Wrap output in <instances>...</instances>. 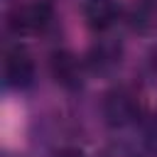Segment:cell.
Masks as SVG:
<instances>
[{"mask_svg": "<svg viewBox=\"0 0 157 157\" xmlns=\"http://www.w3.org/2000/svg\"><path fill=\"white\" fill-rule=\"evenodd\" d=\"M52 71H54L56 81L64 83V86H78V81H81L78 61H76L71 54H66V52L54 54V59H52Z\"/></svg>", "mask_w": 157, "mask_h": 157, "instance_id": "cell-5", "label": "cell"}, {"mask_svg": "<svg viewBox=\"0 0 157 157\" xmlns=\"http://www.w3.org/2000/svg\"><path fill=\"white\" fill-rule=\"evenodd\" d=\"M2 74H5V83L10 88H25L32 83L34 78V61L27 54V49L22 47H12L5 52V61H2Z\"/></svg>", "mask_w": 157, "mask_h": 157, "instance_id": "cell-2", "label": "cell"}, {"mask_svg": "<svg viewBox=\"0 0 157 157\" xmlns=\"http://www.w3.org/2000/svg\"><path fill=\"white\" fill-rule=\"evenodd\" d=\"M54 157H83V152L76 150V147H64V150H59Z\"/></svg>", "mask_w": 157, "mask_h": 157, "instance_id": "cell-7", "label": "cell"}, {"mask_svg": "<svg viewBox=\"0 0 157 157\" xmlns=\"http://www.w3.org/2000/svg\"><path fill=\"white\" fill-rule=\"evenodd\" d=\"M52 22V7L47 2H27V5H20L10 12L7 17V25L15 34H39L49 27Z\"/></svg>", "mask_w": 157, "mask_h": 157, "instance_id": "cell-1", "label": "cell"}, {"mask_svg": "<svg viewBox=\"0 0 157 157\" xmlns=\"http://www.w3.org/2000/svg\"><path fill=\"white\" fill-rule=\"evenodd\" d=\"M98 157H142V155L128 142H110L98 152Z\"/></svg>", "mask_w": 157, "mask_h": 157, "instance_id": "cell-6", "label": "cell"}, {"mask_svg": "<svg viewBox=\"0 0 157 157\" xmlns=\"http://www.w3.org/2000/svg\"><path fill=\"white\" fill-rule=\"evenodd\" d=\"M103 113H105V118H108L110 125H128V123H132L137 118L140 105H137V98L132 93H128V91L120 88V91L108 93Z\"/></svg>", "mask_w": 157, "mask_h": 157, "instance_id": "cell-3", "label": "cell"}, {"mask_svg": "<svg viewBox=\"0 0 157 157\" xmlns=\"http://www.w3.org/2000/svg\"><path fill=\"white\" fill-rule=\"evenodd\" d=\"M83 15H86V22L93 29H105V27H110L115 22L118 7H115L113 0H86Z\"/></svg>", "mask_w": 157, "mask_h": 157, "instance_id": "cell-4", "label": "cell"}]
</instances>
